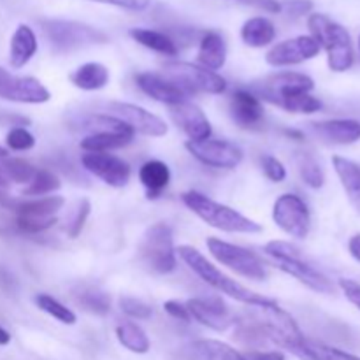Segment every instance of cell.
Segmentation results:
<instances>
[{
	"mask_svg": "<svg viewBox=\"0 0 360 360\" xmlns=\"http://www.w3.org/2000/svg\"><path fill=\"white\" fill-rule=\"evenodd\" d=\"M164 72L169 79L178 83L183 90L188 91H202V94L220 95L227 88V81L218 72L207 70L204 67L195 65L190 62H169L164 65Z\"/></svg>",
	"mask_w": 360,
	"mask_h": 360,
	"instance_id": "obj_10",
	"label": "cell"
},
{
	"mask_svg": "<svg viewBox=\"0 0 360 360\" xmlns=\"http://www.w3.org/2000/svg\"><path fill=\"white\" fill-rule=\"evenodd\" d=\"M285 134H287L288 137H295V139H297V141L304 139V134L299 132V130H285Z\"/></svg>",
	"mask_w": 360,
	"mask_h": 360,
	"instance_id": "obj_52",
	"label": "cell"
},
{
	"mask_svg": "<svg viewBox=\"0 0 360 360\" xmlns=\"http://www.w3.org/2000/svg\"><path fill=\"white\" fill-rule=\"evenodd\" d=\"M309 32L327 51V60L333 72H345L354 65V48H352V39L347 28L343 25L336 23L326 14L315 13L308 20Z\"/></svg>",
	"mask_w": 360,
	"mask_h": 360,
	"instance_id": "obj_3",
	"label": "cell"
},
{
	"mask_svg": "<svg viewBox=\"0 0 360 360\" xmlns=\"http://www.w3.org/2000/svg\"><path fill=\"white\" fill-rule=\"evenodd\" d=\"M186 309H188L190 316L197 320L200 326L210 327L217 333H224L234 323V319H232L227 304L218 297L190 299L186 302Z\"/></svg>",
	"mask_w": 360,
	"mask_h": 360,
	"instance_id": "obj_17",
	"label": "cell"
},
{
	"mask_svg": "<svg viewBox=\"0 0 360 360\" xmlns=\"http://www.w3.org/2000/svg\"><path fill=\"white\" fill-rule=\"evenodd\" d=\"M297 164L302 181L315 190L322 188L323 183H326V176H323V171L319 162L313 157H309V155L302 153L297 157Z\"/></svg>",
	"mask_w": 360,
	"mask_h": 360,
	"instance_id": "obj_37",
	"label": "cell"
},
{
	"mask_svg": "<svg viewBox=\"0 0 360 360\" xmlns=\"http://www.w3.org/2000/svg\"><path fill=\"white\" fill-rule=\"evenodd\" d=\"M274 37H276V28H274L273 21L262 16H255L252 20L245 21L241 28L243 42L250 48L269 46L274 41Z\"/></svg>",
	"mask_w": 360,
	"mask_h": 360,
	"instance_id": "obj_29",
	"label": "cell"
},
{
	"mask_svg": "<svg viewBox=\"0 0 360 360\" xmlns=\"http://www.w3.org/2000/svg\"><path fill=\"white\" fill-rule=\"evenodd\" d=\"M0 98L21 102V104H44L51 98V94L35 77L11 76V79L0 86Z\"/></svg>",
	"mask_w": 360,
	"mask_h": 360,
	"instance_id": "obj_19",
	"label": "cell"
},
{
	"mask_svg": "<svg viewBox=\"0 0 360 360\" xmlns=\"http://www.w3.org/2000/svg\"><path fill=\"white\" fill-rule=\"evenodd\" d=\"M313 88H315V81L311 77L306 76V74L287 70V72L271 74L264 79L255 81L250 86V91L257 95L260 101H266L269 104L281 108V104L287 98L299 94H309Z\"/></svg>",
	"mask_w": 360,
	"mask_h": 360,
	"instance_id": "obj_8",
	"label": "cell"
},
{
	"mask_svg": "<svg viewBox=\"0 0 360 360\" xmlns=\"http://www.w3.org/2000/svg\"><path fill=\"white\" fill-rule=\"evenodd\" d=\"M252 309L255 323L262 329L267 341H273L292 354L302 347L306 341L304 334L299 329L297 322L287 311H283L278 302L271 301L269 304L252 306Z\"/></svg>",
	"mask_w": 360,
	"mask_h": 360,
	"instance_id": "obj_5",
	"label": "cell"
},
{
	"mask_svg": "<svg viewBox=\"0 0 360 360\" xmlns=\"http://www.w3.org/2000/svg\"><path fill=\"white\" fill-rule=\"evenodd\" d=\"M231 116L241 129H257L264 120V105L250 90H238L231 97Z\"/></svg>",
	"mask_w": 360,
	"mask_h": 360,
	"instance_id": "obj_21",
	"label": "cell"
},
{
	"mask_svg": "<svg viewBox=\"0 0 360 360\" xmlns=\"http://www.w3.org/2000/svg\"><path fill=\"white\" fill-rule=\"evenodd\" d=\"M348 248H350V255L354 257L357 262H360V234H355L354 238L348 243Z\"/></svg>",
	"mask_w": 360,
	"mask_h": 360,
	"instance_id": "obj_50",
	"label": "cell"
},
{
	"mask_svg": "<svg viewBox=\"0 0 360 360\" xmlns=\"http://www.w3.org/2000/svg\"><path fill=\"white\" fill-rule=\"evenodd\" d=\"M206 245L211 255L221 266L229 267V269L234 271L239 276H245L253 281H264L269 276V273L266 269V264L260 260L259 255H255L250 250L238 245H232V243L221 241L218 238H210L206 241Z\"/></svg>",
	"mask_w": 360,
	"mask_h": 360,
	"instance_id": "obj_7",
	"label": "cell"
},
{
	"mask_svg": "<svg viewBox=\"0 0 360 360\" xmlns=\"http://www.w3.org/2000/svg\"><path fill=\"white\" fill-rule=\"evenodd\" d=\"M2 171L11 181L14 183H30L34 179L37 169L28 164L23 158H6L2 162Z\"/></svg>",
	"mask_w": 360,
	"mask_h": 360,
	"instance_id": "obj_38",
	"label": "cell"
},
{
	"mask_svg": "<svg viewBox=\"0 0 360 360\" xmlns=\"http://www.w3.org/2000/svg\"><path fill=\"white\" fill-rule=\"evenodd\" d=\"M248 360H285L281 352H250Z\"/></svg>",
	"mask_w": 360,
	"mask_h": 360,
	"instance_id": "obj_48",
	"label": "cell"
},
{
	"mask_svg": "<svg viewBox=\"0 0 360 360\" xmlns=\"http://www.w3.org/2000/svg\"><path fill=\"white\" fill-rule=\"evenodd\" d=\"M311 9L313 4L308 2V0H294V2L287 4V13L294 18L304 16V14H308Z\"/></svg>",
	"mask_w": 360,
	"mask_h": 360,
	"instance_id": "obj_47",
	"label": "cell"
},
{
	"mask_svg": "<svg viewBox=\"0 0 360 360\" xmlns=\"http://www.w3.org/2000/svg\"><path fill=\"white\" fill-rule=\"evenodd\" d=\"M81 164L88 172H91L98 179H102L105 185L115 186V188L127 186V183L130 181V174H132L130 165L123 158L111 153L86 151L81 157Z\"/></svg>",
	"mask_w": 360,
	"mask_h": 360,
	"instance_id": "obj_14",
	"label": "cell"
},
{
	"mask_svg": "<svg viewBox=\"0 0 360 360\" xmlns=\"http://www.w3.org/2000/svg\"><path fill=\"white\" fill-rule=\"evenodd\" d=\"M41 28L46 39L58 51H76L86 46L104 44L108 42V35L90 25L79 23L70 20H44L41 21Z\"/></svg>",
	"mask_w": 360,
	"mask_h": 360,
	"instance_id": "obj_6",
	"label": "cell"
},
{
	"mask_svg": "<svg viewBox=\"0 0 360 360\" xmlns=\"http://www.w3.org/2000/svg\"><path fill=\"white\" fill-rule=\"evenodd\" d=\"M178 253L179 257H181L183 262H185L186 266L204 281V283L213 287L214 290H218L220 294H225L227 297L236 299V301L243 302V304L250 306V308H252V306L269 304V302L273 301V299H267L255 294V292H252L250 288H246L245 285L238 283L236 280L229 278L227 274L221 273L217 266H213V264H211L199 250L193 248V246H179Z\"/></svg>",
	"mask_w": 360,
	"mask_h": 360,
	"instance_id": "obj_1",
	"label": "cell"
},
{
	"mask_svg": "<svg viewBox=\"0 0 360 360\" xmlns=\"http://www.w3.org/2000/svg\"><path fill=\"white\" fill-rule=\"evenodd\" d=\"M139 179L148 190V199L160 197L162 190L171 181V171L169 165L160 160H148L141 165Z\"/></svg>",
	"mask_w": 360,
	"mask_h": 360,
	"instance_id": "obj_28",
	"label": "cell"
},
{
	"mask_svg": "<svg viewBox=\"0 0 360 360\" xmlns=\"http://www.w3.org/2000/svg\"><path fill=\"white\" fill-rule=\"evenodd\" d=\"M11 79V74L7 72L6 69H4V67H0V86H2L4 83H7V81Z\"/></svg>",
	"mask_w": 360,
	"mask_h": 360,
	"instance_id": "obj_53",
	"label": "cell"
},
{
	"mask_svg": "<svg viewBox=\"0 0 360 360\" xmlns=\"http://www.w3.org/2000/svg\"><path fill=\"white\" fill-rule=\"evenodd\" d=\"M4 185H6V178H4V176L0 174V186H4Z\"/></svg>",
	"mask_w": 360,
	"mask_h": 360,
	"instance_id": "obj_55",
	"label": "cell"
},
{
	"mask_svg": "<svg viewBox=\"0 0 360 360\" xmlns=\"http://www.w3.org/2000/svg\"><path fill=\"white\" fill-rule=\"evenodd\" d=\"M136 134H115V132H98L88 134L84 139H81L79 146L84 151H98V153H108L111 150H120L132 143Z\"/></svg>",
	"mask_w": 360,
	"mask_h": 360,
	"instance_id": "obj_30",
	"label": "cell"
},
{
	"mask_svg": "<svg viewBox=\"0 0 360 360\" xmlns=\"http://www.w3.org/2000/svg\"><path fill=\"white\" fill-rule=\"evenodd\" d=\"M90 210H91V204L88 199H83L79 204H77L76 213H74V218L70 220L69 229H67V234H69L70 239H76L77 236L81 234L88 217H90Z\"/></svg>",
	"mask_w": 360,
	"mask_h": 360,
	"instance_id": "obj_42",
	"label": "cell"
},
{
	"mask_svg": "<svg viewBox=\"0 0 360 360\" xmlns=\"http://www.w3.org/2000/svg\"><path fill=\"white\" fill-rule=\"evenodd\" d=\"M37 53V37L28 25H20L14 30L9 48V63L13 69L27 65Z\"/></svg>",
	"mask_w": 360,
	"mask_h": 360,
	"instance_id": "obj_24",
	"label": "cell"
},
{
	"mask_svg": "<svg viewBox=\"0 0 360 360\" xmlns=\"http://www.w3.org/2000/svg\"><path fill=\"white\" fill-rule=\"evenodd\" d=\"M137 86L148 95V97L155 98V101L162 102L167 105L181 104V102L188 101L190 94L183 90L178 83H174L169 77H164L162 74L157 72H141L136 77Z\"/></svg>",
	"mask_w": 360,
	"mask_h": 360,
	"instance_id": "obj_18",
	"label": "cell"
},
{
	"mask_svg": "<svg viewBox=\"0 0 360 360\" xmlns=\"http://www.w3.org/2000/svg\"><path fill=\"white\" fill-rule=\"evenodd\" d=\"M185 148L193 158L214 169H236L243 162V150L231 141L200 139L186 141Z\"/></svg>",
	"mask_w": 360,
	"mask_h": 360,
	"instance_id": "obj_13",
	"label": "cell"
},
{
	"mask_svg": "<svg viewBox=\"0 0 360 360\" xmlns=\"http://www.w3.org/2000/svg\"><path fill=\"white\" fill-rule=\"evenodd\" d=\"M273 220L285 234L306 239L311 229V217L304 200L295 193H283L273 206Z\"/></svg>",
	"mask_w": 360,
	"mask_h": 360,
	"instance_id": "obj_12",
	"label": "cell"
},
{
	"mask_svg": "<svg viewBox=\"0 0 360 360\" xmlns=\"http://www.w3.org/2000/svg\"><path fill=\"white\" fill-rule=\"evenodd\" d=\"M171 116L176 125L190 137V141H200L211 137V123L202 109L193 102H181V104L169 105Z\"/></svg>",
	"mask_w": 360,
	"mask_h": 360,
	"instance_id": "obj_20",
	"label": "cell"
},
{
	"mask_svg": "<svg viewBox=\"0 0 360 360\" xmlns=\"http://www.w3.org/2000/svg\"><path fill=\"white\" fill-rule=\"evenodd\" d=\"M141 259L155 273L167 274L176 269V250L172 231L165 224H155L141 243Z\"/></svg>",
	"mask_w": 360,
	"mask_h": 360,
	"instance_id": "obj_9",
	"label": "cell"
},
{
	"mask_svg": "<svg viewBox=\"0 0 360 360\" xmlns=\"http://www.w3.org/2000/svg\"><path fill=\"white\" fill-rule=\"evenodd\" d=\"M262 167L264 174H266L273 183H281L287 178V169H285L283 162L278 160L276 157L266 155V157L262 158Z\"/></svg>",
	"mask_w": 360,
	"mask_h": 360,
	"instance_id": "obj_43",
	"label": "cell"
},
{
	"mask_svg": "<svg viewBox=\"0 0 360 360\" xmlns=\"http://www.w3.org/2000/svg\"><path fill=\"white\" fill-rule=\"evenodd\" d=\"M60 186H62V183H60L58 176L53 174V172L48 171V169H39V171L35 172L34 179H32V181L28 183L27 188L23 190V195H28V197L48 195V193H53L56 192V190H60Z\"/></svg>",
	"mask_w": 360,
	"mask_h": 360,
	"instance_id": "obj_35",
	"label": "cell"
},
{
	"mask_svg": "<svg viewBox=\"0 0 360 360\" xmlns=\"http://www.w3.org/2000/svg\"><path fill=\"white\" fill-rule=\"evenodd\" d=\"M109 69L104 63L88 62L70 74V83L84 91L102 90L109 83Z\"/></svg>",
	"mask_w": 360,
	"mask_h": 360,
	"instance_id": "obj_27",
	"label": "cell"
},
{
	"mask_svg": "<svg viewBox=\"0 0 360 360\" xmlns=\"http://www.w3.org/2000/svg\"><path fill=\"white\" fill-rule=\"evenodd\" d=\"M281 109L288 112H301V115H311L322 109V101L316 97H313L311 94H299L294 97L287 98V101L281 104Z\"/></svg>",
	"mask_w": 360,
	"mask_h": 360,
	"instance_id": "obj_39",
	"label": "cell"
},
{
	"mask_svg": "<svg viewBox=\"0 0 360 360\" xmlns=\"http://www.w3.org/2000/svg\"><path fill=\"white\" fill-rule=\"evenodd\" d=\"M164 309L169 313V315L172 316V319L179 320V322L188 323L190 320H192V316H190L186 306L181 304V302H178V301H167L164 304Z\"/></svg>",
	"mask_w": 360,
	"mask_h": 360,
	"instance_id": "obj_45",
	"label": "cell"
},
{
	"mask_svg": "<svg viewBox=\"0 0 360 360\" xmlns=\"http://www.w3.org/2000/svg\"><path fill=\"white\" fill-rule=\"evenodd\" d=\"M11 343V334L0 326V347H6V345Z\"/></svg>",
	"mask_w": 360,
	"mask_h": 360,
	"instance_id": "obj_51",
	"label": "cell"
},
{
	"mask_svg": "<svg viewBox=\"0 0 360 360\" xmlns=\"http://www.w3.org/2000/svg\"><path fill=\"white\" fill-rule=\"evenodd\" d=\"M35 304L39 309H42L44 313H48L49 316L56 319L58 322L65 323V326H74L76 323V315L74 311H70L67 306H63L62 302L56 301L55 297L48 294H37L35 295Z\"/></svg>",
	"mask_w": 360,
	"mask_h": 360,
	"instance_id": "obj_36",
	"label": "cell"
},
{
	"mask_svg": "<svg viewBox=\"0 0 360 360\" xmlns=\"http://www.w3.org/2000/svg\"><path fill=\"white\" fill-rule=\"evenodd\" d=\"M6 157H7V150L0 146V158H6Z\"/></svg>",
	"mask_w": 360,
	"mask_h": 360,
	"instance_id": "obj_54",
	"label": "cell"
},
{
	"mask_svg": "<svg viewBox=\"0 0 360 360\" xmlns=\"http://www.w3.org/2000/svg\"><path fill=\"white\" fill-rule=\"evenodd\" d=\"M120 308H122L125 315L136 320H148L153 315V311H151V308L146 302L136 297H127V295L125 297H120Z\"/></svg>",
	"mask_w": 360,
	"mask_h": 360,
	"instance_id": "obj_40",
	"label": "cell"
},
{
	"mask_svg": "<svg viewBox=\"0 0 360 360\" xmlns=\"http://www.w3.org/2000/svg\"><path fill=\"white\" fill-rule=\"evenodd\" d=\"M116 338L120 345L132 354L144 355L150 352L151 341L143 329L134 322H123L116 327Z\"/></svg>",
	"mask_w": 360,
	"mask_h": 360,
	"instance_id": "obj_31",
	"label": "cell"
},
{
	"mask_svg": "<svg viewBox=\"0 0 360 360\" xmlns=\"http://www.w3.org/2000/svg\"><path fill=\"white\" fill-rule=\"evenodd\" d=\"M6 143L7 146L14 151H27L35 146V137L32 136L27 129L16 127V129H11L9 132H7Z\"/></svg>",
	"mask_w": 360,
	"mask_h": 360,
	"instance_id": "obj_41",
	"label": "cell"
},
{
	"mask_svg": "<svg viewBox=\"0 0 360 360\" xmlns=\"http://www.w3.org/2000/svg\"><path fill=\"white\" fill-rule=\"evenodd\" d=\"M77 304L94 315H108L111 311V297L97 287H84L76 294Z\"/></svg>",
	"mask_w": 360,
	"mask_h": 360,
	"instance_id": "obj_34",
	"label": "cell"
},
{
	"mask_svg": "<svg viewBox=\"0 0 360 360\" xmlns=\"http://www.w3.org/2000/svg\"><path fill=\"white\" fill-rule=\"evenodd\" d=\"M90 2L109 4V6L123 7V9H130V11H143L150 6V0H90Z\"/></svg>",
	"mask_w": 360,
	"mask_h": 360,
	"instance_id": "obj_46",
	"label": "cell"
},
{
	"mask_svg": "<svg viewBox=\"0 0 360 360\" xmlns=\"http://www.w3.org/2000/svg\"><path fill=\"white\" fill-rule=\"evenodd\" d=\"M183 360H248L231 345L217 340H199L183 348Z\"/></svg>",
	"mask_w": 360,
	"mask_h": 360,
	"instance_id": "obj_22",
	"label": "cell"
},
{
	"mask_svg": "<svg viewBox=\"0 0 360 360\" xmlns=\"http://www.w3.org/2000/svg\"><path fill=\"white\" fill-rule=\"evenodd\" d=\"M340 287L343 290L345 297L355 306V308L360 309V283L354 280H348V278H341Z\"/></svg>",
	"mask_w": 360,
	"mask_h": 360,
	"instance_id": "obj_44",
	"label": "cell"
},
{
	"mask_svg": "<svg viewBox=\"0 0 360 360\" xmlns=\"http://www.w3.org/2000/svg\"><path fill=\"white\" fill-rule=\"evenodd\" d=\"M181 200L200 220L206 221L210 227L218 229V231L231 232V234H259V232H262L260 224L250 220L245 214L238 213L225 204L210 199L204 193L195 192V190L183 193Z\"/></svg>",
	"mask_w": 360,
	"mask_h": 360,
	"instance_id": "obj_2",
	"label": "cell"
},
{
	"mask_svg": "<svg viewBox=\"0 0 360 360\" xmlns=\"http://www.w3.org/2000/svg\"><path fill=\"white\" fill-rule=\"evenodd\" d=\"M65 200L60 195L37 197L16 206V225L25 234H39L56 224V213L63 207Z\"/></svg>",
	"mask_w": 360,
	"mask_h": 360,
	"instance_id": "obj_11",
	"label": "cell"
},
{
	"mask_svg": "<svg viewBox=\"0 0 360 360\" xmlns=\"http://www.w3.org/2000/svg\"><path fill=\"white\" fill-rule=\"evenodd\" d=\"M255 4L259 7H262L264 11H267V13H273V14H278L281 13V4L276 2V0H255Z\"/></svg>",
	"mask_w": 360,
	"mask_h": 360,
	"instance_id": "obj_49",
	"label": "cell"
},
{
	"mask_svg": "<svg viewBox=\"0 0 360 360\" xmlns=\"http://www.w3.org/2000/svg\"><path fill=\"white\" fill-rule=\"evenodd\" d=\"M333 165L345 192H347L348 200L360 214V167L355 162L345 157H333Z\"/></svg>",
	"mask_w": 360,
	"mask_h": 360,
	"instance_id": "obj_26",
	"label": "cell"
},
{
	"mask_svg": "<svg viewBox=\"0 0 360 360\" xmlns=\"http://www.w3.org/2000/svg\"><path fill=\"white\" fill-rule=\"evenodd\" d=\"M266 253L269 257H273V260L276 262V267H280L283 273L294 276L295 280L301 281V283L306 285L308 288H311L313 292H319V294H326V295L334 294L333 281H330L326 274L320 273L319 269L309 266V264L302 259L299 250L295 248V246H292L290 243H285V241L267 243Z\"/></svg>",
	"mask_w": 360,
	"mask_h": 360,
	"instance_id": "obj_4",
	"label": "cell"
},
{
	"mask_svg": "<svg viewBox=\"0 0 360 360\" xmlns=\"http://www.w3.org/2000/svg\"><path fill=\"white\" fill-rule=\"evenodd\" d=\"M295 355L301 360H360L357 355H352L348 352L340 350V348L309 340L302 343V347L295 352Z\"/></svg>",
	"mask_w": 360,
	"mask_h": 360,
	"instance_id": "obj_33",
	"label": "cell"
},
{
	"mask_svg": "<svg viewBox=\"0 0 360 360\" xmlns=\"http://www.w3.org/2000/svg\"><path fill=\"white\" fill-rule=\"evenodd\" d=\"M130 37H132L134 41L139 42V44L160 53V55L174 56L176 53H178L176 42L172 41L169 35L162 34V32L150 30V28H132V30H130Z\"/></svg>",
	"mask_w": 360,
	"mask_h": 360,
	"instance_id": "obj_32",
	"label": "cell"
},
{
	"mask_svg": "<svg viewBox=\"0 0 360 360\" xmlns=\"http://www.w3.org/2000/svg\"><path fill=\"white\" fill-rule=\"evenodd\" d=\"M320 139L333 144H354L360 139V123L355 120H327L311 123Z\"/></svg>",
	"mask_w": 360,
	"mask_h": 360,
	"instance_id": "obj_23",
	"label": "cell"
},
{
	"mask_svg": "<svg viewBox=\"0 0 360 360\" xmlns=\"http://www.w3.org/2000/svg\"><path fill=\"white\" fill-rule=\"evenodd\" d=\"M320 53V44L311 35H299V37L287 39L278 42L266 55V62L273 67L297 65L306 60L315 58Z\"/></svg>",
	"mask_w": 360,
	"mask_h": 360,
	"instance_id": "obj_16",
	"label": "cell"
},
{
	"mask_svg": "<svg viewBox=\"0 0 360 360\" xmlns=\"http://www.w3.org/2000/svg\"><path fill=\"white\" fill-rule=\"evenodd\" d=\"M359 48H360V39H359Z\"/></svg>",
	"mask_w": 360,
	"mask_h": 360,
	"instance_id": "obj_56",
	"label": "cell"
},
{
	"mask_svg": "<svg viewBox=\"0 0 360 360\" xmlns=\"http://www.w3.org/2000/svg\"><path fill=\"white\" fill-rule=\"evenodd\" d=\"M197 60H199L200 67L213 70V72L221 69L227 62V44H225L224 37L217 32H206L204 37L200 39Z\"/></svg>",
	"mask_w": 360,
	"mask_h": 360,
	"instance_id": "obj_25",
	"label": "cell"
},
{
	"mask_svg": "<svg viewBox=\"0 0 360 360\" xmlns=\"http://www.w3.org/2000/svg\"><path fill=\"white\" fill-rule=\"evenodd\" d=\"M112 115L125 122L134 132L143 134L148 137H164L167 134L169 127L160 116L153 115V112L146 111L144 108L136 104H129V102H112L109 105Z\"/></svg>",
	"mask_w": 360,
	"mask_h": 360,
	"instance_id": "obj_15",
	"label": "cell"
}]
</instances>
